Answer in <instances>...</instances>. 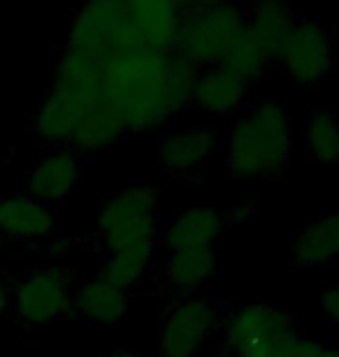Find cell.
<instances>
[{
  "mask_svg": "<svg viewBox=\"0 0 339 357\" xmlns=\"http://www.w3.org/2000/svg\"><path fill=\"white\" fill-rule=\"evenodd\" d=\"M91 107L93 105L84 102V100L72 98L52 86L35 112L33 130L47 144H68L75 135L77 123Z\"/></svg>",
  "mask_w": 339,
  "mask_h": 357,
  "instance_id": "12",
  "label": "cell"
},
{
  "mask_svg": "<svg viewBox=\"0 0 339 357\" xmlns=\"http://www.w3.org/2000/svg\"><path fill=\"white\" fill-rule=\"evenodd\" d=\"M244 24V14L233 5L203 3L182 7L175 54L184 56L198 68L216 63Z\"/></svg>",
  "mask_w": 339,
  "mask_h": 357,
  "instance_id": "5",
  "label": "cell"
},
{
  "mask_svg": "<svg viewBox=\"0 0 339 357\" xmlns=\"http://www.w3.org/2000/svg\"><path fill=\"white\" fill-rule=\"evenodd\" d=\"M295 21L298 19H293L291 10L286 5L261 3L251 10V19L247 21V26L256 33V38L261 40V45L270 54V59H279L281 47H284Z\"/></svg>",
  "mask_w": 339,
  "mask_h": 357,
  "instance_id": "23",
  "label": "cell"
},
{
  "mask_svg": "<svg viewBox=\"0 0 339 357\" xmlns=\"http://www.w3.org/2000/svg\"><path fill=\"white\" fill-rule=\"evenodd\" d=\"M307 151L321 165L339 162V121L333 112L316 109L312 114L307 128Z\"/></svg>",
  "mask_w": 339,
  "mask_h": 357,
  "instance_id": "24",
  "label": "cell"
},
{
  "mask_svg": "<svg viewBox=\"0 0 339 357\" xmlns=\"http://www.w3.org/2000/svg\"><path fill=\"white\" fill-rule=\"evenodd\" d=\"M110 357H142V355H137L133 351H117V353H112Z\"/></svg>",
  "mask_w": 339,
  "mask_h": 357,
  "instance_id": "30",
  "label": "cell"
},
{
  "mask_svg": "<svg viewBox=\"0 0 339 357\" xmlns=\"http://www.w3.org/2000/svg\"><path fill=\"white\" fill-rule=\"evenodd\" d=\"M223 218L212 209H184L172 218V225L165 237L168 251H186V248L214 246L221 234Z\"/></svg>",
  "mask_w": 339,
  "mask_h": 357,
  "instance_id": "19",
  "label": "cell"
},
{
  "mask_svg": "<svg viewBox=\"0 0 339 357\" xmlns=\"http://www.w3.org/2000/svg\"><path fill=\"white\" fill-rule=\"evenodd\" d=\"M68 52L105 63L144 49L128 19V3H89L77 10L68 33Z\"/></svg>",
  "mask_w": 339,
  "mask_h": 357,
  "instance_id": "4",
  "label": "cell"
},
{
  "mask_svg": "<svg viewBox=\"0 0 339 357\" xmlns=\"http://www.w3.org/2000/svg\"><path fill=\"white\" fill-rule=\"evenodd\" d=\"M182 7L168 0H135L128 3V19L144 49L172 54L177 42V28Z\"/></svg>",
  "mask_w": 339,
  "mask_h": 357,
  "instance_id": "11",
  "label": "cell"
},
{
  "mask_svg": "<svg viewBox=\"0 0 339 357\" xmlns=\"http://www.w3.org/2000/svg\"><path fill=\"white\" fill-rule=\"evenodd\" d=\"M198 77H200L198 66H193L191 61H186L184 56H179L175 52L170 54V98L175 109L189 105Z\"/></svg>",
  "mask_w": 339,
  "mask_h": 357,
  "instance_id": "26",
  "label": "cell"
},
{
  "mask_svg": "<svg viewBox=\"0 0 339 357\" xmlns=\"http://www.w3.org/2000/svg\"><path fill=\"white\" fill-rule=\"evenodd\" d=\"M291 258L302 267H326L339 258V209L321 213L293 239Z\"/></svg>",
  "mask_w": 339,
  "mask_h": 357,
  "instance_id": "13",
  "label": "cell"
},
{
  "mask_svg": "<svg viewBox=\"0 0 339 357\" xmlns=\"http://www.w3.org/2000/svg\"><path fill=\"white\" fill-rule=\"evenodd\" d=\"M293 149V123L277 102H261L244 114L228 144L226 167L242 178L284 174Z\"/></svg>",
  "mask_w": 339,
  "mask_h": 357,
  "instance_id": "2",
  "label": "cell"
},
{
  "mask_svg": "<svg viewBox=\"0 0 339 357\" xmlns=\"http://www.w3.org/2000/svg\"><path fill=\"white\" fill-rule=\"evenodd\" d=\"M244 93H247V84L233 75L223 73L221 68H214L198 77L189 105L205 114H219V116H223V114L235 112L242 105Z\"/></svg>",
  "mask_w": 339,
  "mask_h": 357,
  "instance_id": "18",
  "label": "cell"
},
{
  "mask_svg": "<svg viewBox=\"0 0 339 357\" xmlns=\"http://www.w3.org/2000/svg\"><path fill=\"white\" fill-rule=\"evenodd\" d=\"M216 306L205 297H186L165 313L158 357H198L214 330Z\"/></svg>",
  "mask_w": 339,
  "mask_h": 357,
  "instance_id": "9",
  "label": "cell"
},
{
  "mask_svg": "<svg viewBox=\"0 0 339 357\" xmlns=\"http://www.w3.org/2000/svg\"><path fill=\"white\" fill-rule=\"evenodd\" d=\"M128 132L121 114L98 98V102L84 114L75 128L70 144L79 151H98V149L112 146Z\"/></svg>",
  "mask_w": 339,
  "mask_h": 357,
  "instance_id": "17",
  "label": "cell"
},
{
  "mask_svg": "<svg viewBox=\"0 0 339 357\" xmlns=\"http://www.w3.org/2000/svg\"><path fill=\"white\" fill-rule=\"evenodd\" d=\"M321 311L328 323L339 327V285H328L321 292Z\"/></svg>",
  "mask_w": 339,
  "mask_h": 357,
  "instance_id": "28",
  "label": "cell"
},
{
  "mask_svg": "<svg viewBox=\"0 0 339 357\" xmlns=\"http://www.w3.org/2000/svg\"><path fill=\"white\" fill-rule=\"evenodd\" d=\"M72 306L84 320H91L96 325H112L126 316L128 290L117 288L105 276H96L75 292Z\"/></svg>",
  "mask_w": 339,
  "mask_h": 357,
  "instance_id": "15",
  "label": "cell"
},
{
  "mask_svg": "<svg viewBox=\"0 0 339 357\" xmlns=\"http://www.w3.org/2000/svg\"><path fill=\"white\" fill-rule=\"evenodd\" d=\"M75 292L68 269L49 267L26 276L12 290V304L19 320L28 327H45L72 309Z\"/></svg>",
  "mask_w": 339,
  "mask_h": 357,
  "instance_id": "7",
  "label": "cell"
},
{
  "mask_svg": "<svg viewBox=\"0 0 339 357\" xmlns=\"http://www.w3.org/2000/svg\"><path fill=\"white\" fill-rule=\"evenodd\" d=\"M100 75H103V63L66 49L56 66L54 89L89 105H96L100 98Z\"/></svg>",
  "mask_w": 339,
  "mask_h": 357,
  "instance_id": "21",
  "label": "cell"
},
{
  "mask_svg": "<svg viewBox=\"0 0 339 357\" xmlns=\"http://www.w3.org/2000/svg\"><path fill=\"white\" fill-rule=\"evenodd\" d=\"M10 304H12V290L7 288L5 281L0 278V316H3V313H7Z\"/></svg>",
  "mask_w": 339,
  "mask_h": 357,
  "instance_id": "29",
  "label": "cell"
},
{
  "mask_svg": "<svg viewBox=\"0 0 339 357\" xmlns=\"http://www.w3.org/2000/svg\"><path fill=\"white\" fill-rule=\"evenodd\" d=\"M274 357H339V348L319 344V341L298 334V337L288 341Z\"/></svg>",
  "mask_w": 339,
  "mask_h": 357,
  "instance_id": "27",
  "label": "cell"
},
{
  "mask_svg": "<svg viewBox=\"0 0 339 357\" xmlns=\"http://www.w3.org/2000/svg\"><path fill=\"white\" fill-rule=\"evenodd\" d=\"M82 176V160L75 149H54L40 155L26 174V195L42 206L59 204L72 195Z\"/></svg>",
  "mask_w": 339,
  "mask_h": 357,
  "instance_id": "10",
  "label": "cell"
},
{
  "mask_svg": "<svg viewBox=\"0 0 339 357\" xmlns=\"http://www.w3.org/2000/svg\"><path fill=\"white\" fill-rule=\"evenodd\" d=\"M281 66L300 86L323 82L335 66L333 40L319 21H295L281 47Z\"/></svg>",
  "mask_w": 339,
  "mask_h": 357,
  "instance_id": "8",
  "label": "cell"
},
{
  "mask_svg": "<svg viewBox=\"0 0 339 357\" xmlns=\"http://www.w3.org/2000/svg\"><path fill=\"white\" fill-rule=\"evenodd\" d=\"M216 271V251L214 246L186 248V251L170 253L165 267V281L175 295H191L200 285L212 278Z\"/></svg>",
  "mask_w": 339,
  "mask_h": 357,
  "instance_id": "20",
  "label": "cell"
},
{
  "mask_svg": "<svg viewBox=\"0 0 339 357\" xmlns=\"http://www.w3.org/2000/svg\"><path fill=\"white\" fill-rule=\"evenodd\" d=\"M154 253L151 251H131V253H110V260L105 262L100 276H105L107 281L114 283L121 290H128L142 278L147 271Z\"/></svg>",
  "mask_w": 339,
  "mask_h": 357,
  "instance_id": "25",
  "label": "cell"
},
{
  "mask_svg": "<svg viewBox=\"0 0 339 357\" xmlns=\"http://www.w3.org/2000/svg\"><path fill=\"white\" fill-rule=\"evenodd\" d=\"M98 232L110 253H154L158 232L156 190L147 183H133L112 195L100 209Z\"/></svg>",
  "mask_w": 339,
  "mask_h": 357,
  "instance_id": "3",
  "label": "cell"
},
{
  "mask_svg": "<svg viewBox=\"0 0 339 357\" xmlns=\"http://www.w3.org/2000/svg\"><path fill=\"white\" fill-rule=\"evenodd\" d=\"M100 100L121 114L128 132L151 130L175 112L170 98V54L137 49L105 61Z\"/></svg>",
  "mask_w": 339,
  "mask_h": 357,
  "instance_id": "1",
  "label": "cell"
},
{
  "mask_svg": "<svg viewBox=\"0 0 339 357\" xmlns=\"http://www.w3.org/2000/svg\"><path fill=\"white\" fill-rule=\"evenodd\" d=\"M298 337L288 313L268 304H247L228 318L223 346L233 357H274Z\"/></svg>",
  "mask_w": 339,
  "mask_h": 357,
  "instance_id": "6",
  "label": "cell"
},
{
  "mask_svg": "<svg viewBox=\"0 0 339 357\" xmlns=\"http://www.w3.org/2000/svg\"><path fill=\"white\" fill-rule=\"evenodd\" d=\"M272 59L261 45V40L256 38V33L244 24V28L235 35V40L230 42L226 52L221 54V59L216 61L223 73L237 77L249 86L251 82H256L263 75L265 66Z\"/></svg>",
  "mask_w": 339,
  "mask_h": 357,
  "instance_id": "22",
  "label": "cell"
},
{
  "mask_svg": "<svg viewBox=\"0 0 339 357\" xmlns=\"http://www.w3.org/2000/svg\"><path fill=\"white\" fill-rule=\"evenodd\" d=\"M216 132L212 128H186L182 132L165 135L161 142V160L170 172H191L212 155Z\"/></svg>",
  "mask_w": 339,
  "mask_h": 357,
  "instance_id": "16",
  "label": "cell"
},
{
  "mask_svg": "<svg viewBox=\"0 0 339 357\" xmlns=\"http://www.w3.org/2000/svg\"><path fill=\"white\" fill-rule=\"evenodd\" d=\"M54 227V218L47 206L28 195L0 197V237L3 239H45Z\"/></svg>",
  "mask_w": 339,
  "mask_h": 357,
  "instance_id": "14",
  "label": "cell"
}]
</instances>
